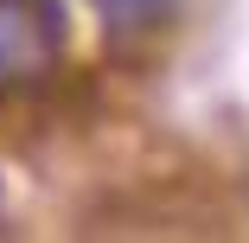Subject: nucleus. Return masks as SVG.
Masks as SVG:
<instances>
[{
  "label": "nucleus",
  "instance_id": "f257e3e1",
  "mask_svg": "<svg viewBox=\"0 0 249 243\" xmlns=\"http://www.w3.org/2000/svg\"><path fill=\"white\" fill-rule=\"evenodd\" d=\"M64 45L58 0H0V96H32L52 83Z\"/></svg>",
  "mask_w": 249,
  "mask_h": 243
},
{
  "label": "nucleus",
  "instance_id": "f03ea898",
  "mask_svg": "<svg viewBox=\"0 0 249 243\" xmlns=\"http://www.w3.org/2000/svg\"><path fill=\"white\" fill-rule=\"evenodd\" d=\"M89 7L109 19V32H147V26H166L173 0H89Z\"/></svg>",
  "mask_w": 249,
  "mask_h": 243
}]
</instances>
